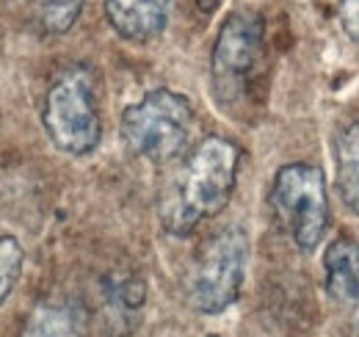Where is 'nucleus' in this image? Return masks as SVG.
<instances>
[{
	"label": "nucleus",
	"mask_w": 359,
	"mask_h": 337,
	"mask_svg": "<svg viewBox=\"0 0 359 337\" xmlns=\"http://www.w3.org/2000/svg\"><path fill=\"white\" fill-rule=\"evenodd\" d=\"M241 166V152L222 136L205 138L185 166L161 191L158 216L166 232L185 238L205 218H213L229 205Z\"/></svg>",
	"instance_id": "nucleus-1"
},
{
	"label": "nucleus",
	"mask_w": 359,
	"mask_h": 337,
	"mask_svg": "<svg viewBox=\"0 0 359 337\" xmlns=\"http://www.w3.org/2000/svg\"><path fill=\"white\" fill-rule=\"evenodd\" d=\"M194 133V105L172 88H152L122 114V138L128 150L149 161L169 164L180 158Z\"/></svg>",
	"instance_id": "nucleus-2"
},
{
	"label": "nucleus",
	"mask_w": 359,
	"mask_h": 337,
	"mask_svg": "<svg viewBox=\"0 0 359 337\" xmlns=\"http://www.w3.org/2000/svg\"><path fill=\"white\" fill-rule=\"evenodd\" d=\"M249 265V235L243 227H224L210 235L185 274L188 304L199 315H222L243 288Z\"/></svg>",
	"instance_id": "nucleus-3"
},
{
	"label": "nucleus",
	"mask_w": 359,
	"mask_h": 337,
	"mask_svg": "<svg viewBox=\"0 0 359 337\" xmlns=\"http://www.w3.org/2000/svg\"><path fill=\"white\" fill-rule=\"evenodd\" d=\"M42 122L50 141L67 155L83 158L100 147L102 122L94 103V78L86 67H69L50 84Z\"/></svg>",
	"instance_id": "nucleus-4"
},
{
	"label": "nucleus",
	"mask_w": 359,
	"mask_h": 337,
	"mask_svg": "<svg viewBox=\"0 0 359 337\" xmlns=\"http://www.w3.org/2000/svg\"><path fill=\"white\" fill-rule=\"evenodd\" d=\"M271 208L282 230L302 252H313L329 227V199L323 171L313 164H287L271 185Z\"/></svg>",
	"instance_id": "nucleus-5"
},
{
	"label": "nucleus",
	"mask_w": 359,
	"mask_h": 337,
	"mask_svg": "<svg viewBox=\"0 0 359 337\" xmlns=\"http://www.w3.org/2000/svg\"><path fill=\"white\" fill-rule=\"evenodd\" d=\"M263 37V17L252 8H238L222 22L210 55V81L216 100L226 108L243 97L255 70L260 67Z\"/></svg>",
	"instance_id": "nucleus-6"
},
{
	"label": "nucleus",
	"mask_w": 359,
	"mask_h": 337,
	"mask_svg": "<svg viewBox=\"0 0 359 337\" xmlns=\"http://www.w3.org/2000/svg\"><path fill=\"white\" fill-rule=\"evenodd\" d=\"M147 285L135 274H108L102 279V329L108 337H130L141 324Z\"/></svg>",
	"instance_id": "nucleus-7"
},
{
	"label": "nucleus",
	"mask_w": 359,
	"mask_h": 337,
	"mask_svg": "<svg viewBox=\"0 0 359 337\" xmlns=\"http://www.w3.org/2000/svg\"><path fill=\"white\" fill-rule=\"evenodd\" d=\"M172 14V0H105V17L111 28L135 44L158 39Z\"/></svg>",
	"instance_id": "nucleus-8"
},
{
	"label": "nucleus",
	"mask_w": 359,
	"mask_h": 337,
	"mask_svg": "<svg viewBox=\"0 0 359 337\" xmlns=\"http://www.w3.org/2000/svg\"><path fill=\"white\" fill-rule=\"evenodd\" d=\"M89 312L75 296H45L28 312L20 337H86Z\"/></svg>",
	"instance_id": "nucleus-9"
},
{
	"label": "nucleus",
	"mask_w": 359,
	"mask_h": 337,
	"mask_svg": "<svg viewBox=\"0 0 359 337\" xmlns=\"http://www.w3.org/2000/svg\"><path fill=\"white\" fill-rule=\"evenodd\" d=\"M326 293L340 304L359 301V244L337 238L326 246L323 254Z\"/></svg>",
	"instance_id": "nucleus-10"
},
{
	"label": "nucleus",
	"mask_w": 359,
	"mask_h": 337,
	"mask_svg": "<svg viewBox=\"0 0 359 337\" xmlns=\"http://www.w3.org/2000/svg\"><path fill=\"white\" fill-rule=\"evenodd\" d=\"M337 188L346 208L359 213V122L348 125L337 136Z\"/></svg>",
	"instance_id": "nucleus-11"
},
{
	"label": "nucleus",
	"mask_w": 359,
	"mask_h": 337,
	"mask_svg": "<svg viewBox=\"0 0 359 337\" xmlns=\"http://www.w3.org/2000/svg\"><path fill=\"white\" fill-rule=\"evenodd\" d=\"M83 3L86 0H36L39 25L45 28V34H53V37L67 34L78 22Z\"/></svg>",
	"instance_id": "nucleus-12"
},
{
	"label": "nucleus",
	"mask_w": 359,
	"mask_h": 337,
	"mask_svg": "<svg viewBox=\"0 0 359 337\" xmlns=\"http://www.w3.org/2000/svg\"><path fill=\"white\" fill-rule=\"evenodd\" d=\"M22 263H25V252L20 241L11 235H0V304L14 293L22 277Z\"/></svg>",
	"instance_id": "nucleus-13"
},
{
	"label": "nucleus",
	"mask_w": 359,
	"mask_h": 337,
	"mask_svg": "<svg viewBox=\"0 0 359 337\" xmlns=\"http://www.w3.org/2000/svg\"><path fill=\"white\" fill-rule=\"evenodd\" d=\"M337 17H340L343 34L354 44H359V0H340Z\"/></svg>",
	"instance_id": "nucleus-14"
},
{
	"label": "nucleus",
	"mask_w": 359,
	"mask_h": 337,
	"mask_svg": "<svg viewBox=\"0 0 359 337\" xmlns=\"http://www.w3.org/2000/svg\"><path fill=\"white\" fill-rule=\"evenodd\" d=\"M354 332H357V337H359V312H357V318H354Z\"/></svg>",
	"instance_id": "nucleus-15"
}]
</instances>
